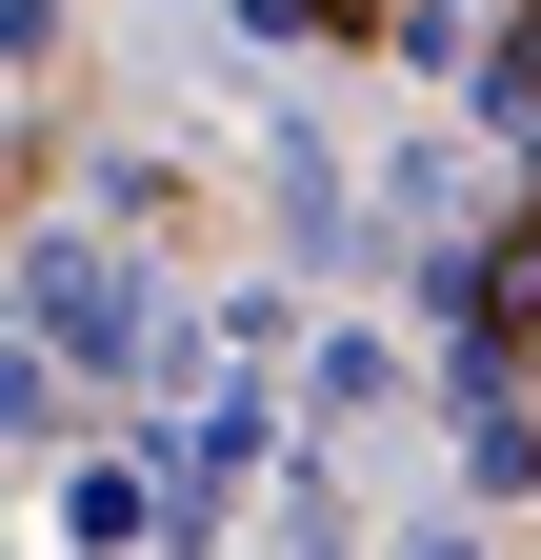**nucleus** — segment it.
<instances>
[{
    "instance_id": "nucleus-1",
    "label": "nucleus",
    "mask_w": 541,
    "mask_h": 560,
    "mask_svg": "<svg viewBox=\"0 0 541 560\" xmlns=\"http://www.w3.org/2000/svg\"><path fill=\"white\" fill-rule=\"evenodd\" d=\"M482 340H502V361H521V340H541V200H521V221L482 241Z\"/></svg>"
},
{
    "instance_id": "nucleus-2",
    "label": "nucleus",
    "mask_w": 541,
    "mask_h": 560,
    "mask_svg": "<svg viewBox=\"0 0 541 560\" xmlns=\"http://www.w3.org/2000/svg\"><path fill=\"white\" fill-rule=\"evenodd\" d=\"M281 21H321V40H381V21H401V0H281Z\"/></svg>"
},
{
    "instance_id": "nucleus-3",
    "label": "nucleus",
    "mask_w": 541,
    "mask_h": 560,
    "mask_svg": "<svg viewBox=\"0 0 541 560\" xmlns=\"http://www.w3.org/2000/svg\"><path fill=\"white\" fill-rule=\"evenodd\" d=\"M502 81H521V101H541V0H521V40H502Z\"/></svg>"
}]
</instances>
